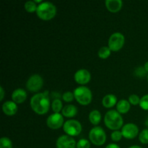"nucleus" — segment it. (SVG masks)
Here are the masks:
<instances>
[{
	"instance_id": "nucleus-1",
	"label": "nucleus",
	"mask_w": 148,
	"mask_h": 148,
	"mask_svg": "<svg viewBox=\"0 0 148 148\" xmlns=\"http://www.w3.org/2000/svg\"><path fill=\"white\" fill-rule=\"evenodd\" d=\"M50 98L49 91L37 93L30 99V106L35 113L39 115H43L50 108Z\"/></svg>"
},
{
	"instance_id": "nucleus-4",
	"label": "nucleus",
	"mask_w": 148,
	"mask_h": 148,
	"mask_svg": "<svg viewBox=\"0 0 148 148\" xmlns=\"http://www.w3.org/2000/svg\"><path fill=\"white\" fill-rule=\"evenodd\" d=\"M74 95L76 101L82 106H88L92 101V92L85 86H80L74 90Z\"/></svg>"
},
{
	"instance_id": "nucleus-25",
	"label": "nucleus",
	"mask_w": 148,
	"mask_h": 148,
	"mask_svg": "<svg viewBox=\"0 0 148 148\" xmlns=\"http://www.w3.org/2000/svg\"><path fill=\"white\" fill-rule=\"evenodd\" d=\"M140 108H143V110L148 111V94L145 95L140 98Z\"/></svg>"
},
{
	"instance_id": "nucleus-29",
	"label": "nucleus",
	"mask_w": 148,
	"mask_h": 148,
	"mask_svg": "<svg viewBox=\"0 0 148 148\" xmlns=\"http://www.w3.org/2000/svg\"><path fill=\"white\" fill-rule=\"evenodd\" d=\"M123 135L121 132L119 131V130H116V131H114L111 134V140L114 142H119L121 140Z\"/></svg>"
},
{
	"instance_id": "nucleus-15",
	"label": "nucleus",
	"mask_w": 148,
	"mask_h": 148,
	"mask_svg": "<svg viewBox=\"0 0 148 148\" xmlns=\"http://www.w3.org/2000/svg\"><path fill=\"white\" fill-rule=\"evenodd\" d=\"M106 7L109 12L112 13L118 12L123 6L121 0H106L105 2Z\"/></svg>"
},
{
	"instance_id": "nucleus-11",
	"label": "nucleus",
	"mask_w": 148,
	"mask_h": 148,
	"mask_svg": "<svg viewBox=\"0 0 148 148\" xmlns=\"http://www.w3.org/2000/svg\"><path fill=\"white\" fill-rule=\"evenodd\" d=\"M56 148H75L77 143L75 139L69 135H62L56 140Z\"/></svg>"
},
{
	"instance_id": "nucleus-12",
	"label": "nucleus",
	"mask_w": 148,
	"mask_h": 148,
	"mask_svg": "<svg viewBox=\"0 0 148 148\" xmlns=\"http://www.w3.org/2000/svg\"><path fill=\"white\" fill-rule=\"evenodd\" d=\"M74 79L77 83L83 86L84 85L88 84L90 81L91 75L89 71L87 69H80L75 72L74 75Z\"/></svg>"
},
{
	"instance_id": "nucleus-13",
	"label": "nucleus",
	"mask_w": 148,
	"mask_h": 148,
	"mask_svg": "<svg viewBox=\"0 0 148 148\" xmlns=\"http://www.w3.org/2000/svg\"><path fill=\"white\" fill-rule=\"evenodd\" d=\"M2 111L4 114L9 116H14L17 111V103L12 101H6L2 105Z\"/></svg>"
},
{
	"instance_id": "nucleus-10",
	"label": "nucleus",
	"mask_w": 148,
	"mask_h": 148,
	"mask_svg": "<svg viewBox=\"0 0 148 148\" xmlns=\"http://www.w3.org/2000/svg\"><path fill=\"white\" fill-rule=\"evenodd\" d=\"M121 133L124 138L132 140L139 134V128L136 124L133 123H128L123 126L121 128Z\"/></svg>"
},
{
	"instance_id": "nucleus-8",
	"label": "nucleus",
	"mask_w": 148,
	"mask_h": 148,
	"mask_svg": "<svg viewBox=\"0 0 148 148\" xmlns=\"http://www.w3.org/2000/svg\"><path fill=\"white\" fill-rule=\"evenodd\" d=\"M43 85V79L38 74L31 75L26 82V88L30 92H38Z\"/></svg>"
},
{
	"instance_id": "nucleus-22",
	"label": "nucleus",
	"mask_w": 148,
	"mask_h": 148,
	"mask_svg": "<svg viewBox=\"0 0 148 148\" xmlns=\"http://www.w3.org/2000/svg\"><path fill=\"white\" fill-rule=\"evenodd\" d=\"M38 5L34 1H27L25 4V9L29 13H33L37 11Z\"/></svg>"
},
{
	"instance_id": "nucleus-36",
	"label": "nucleus",
	"mask_w": 148,
	"mask_h": 148,
	"mask_svg": "<svg viewBox=\"0 0 148 148\" xmlns=\"http://www.w3.org/2000/svg\"><path fill=\"white\" fill-rule=\"evenodd\" d=\"M145 124L146 127H147V128H148V117L147 118V119L145 120Z\"/></svg>"
},
{
	"instance_id": "nucleus-9",
	"label": "nucleus",
	"mask_w": 148,
	"mask_h": 148,
	"mask_svg": "<svg viewBox=\"0 0 148 148\" xmlns=\"http://www.w3.org/2000/svg\"><path fill=\"white\" fill-rule=\"evenodd\" d=\"M64 117L60 113H53L46 120V124L51 130H58L64 126Z\"/></svg>"
},
{
	"instance_id": "nucleus-5",
	"label": "nucleus",
	"mask_w": 148,
	"mask_h": 148,
	"mask_svg": "<svg viewBox=\"0 0 148 148\" xmlns=\"http://www.w3.org/2000/svg\"><path fill=\"white\" fill-rule=\"evenodd\" d=\"M89 139L95 145L101 146L106 141V134L102 127H95L90 131Z\"/></svg>"
},
{
	"instance_id": "nucleus-35",
	"label": "nucleus",
	"mask_w": 148,
	"mask_h": 148,
	"mask_svg": "<svg viewBox=\"0 0 148 148\" xmlns=\"http://www.w3.org/2000/svg\"><path fill=\"white\" fill-rule=\"evenodd\" d=\"M34 1L36 3V4H37V3H42V0H34Z\"/></svg>"
},
{
	"instance_id": "nucleus-19",
	"label": "nucleus",
	"mask_w": 148,
	"mask_h": 148,
	"mask_svg": "<svg viewBox=\"0 0 148 148\" xmlns=\"http://www.w3.org/2000/svg\"><path fill=\"white\" fill-rule=\"evenodd\" d=\"M101 114L98 110H92L89 114V120L90 123L93 125L96 126L101 122Z\"/></svg>"
},
{
	"instance_id": "nucleus-18",
	"label": "nucleus",
	"mask_w": 148,
	"mask_h": 148,
	"mask_svg": "<svg viewBox=\"0 0 148 148\" xmlns=\"http://www.w3.org/2000/svg\"><path fill=\"white\" fill-rule=\"evenodd\" d=\"M131 108V104L129 101L125 99H121L116 104V111L120 114H124L129 112Z\"/></svg>"
},
{
	"instance_id": "nucleus-31",
	"label": "nucleus",
	"mask_w": 148,
	"mask_h": 148,
	"mask_svg": "<svg viewBox=\"0 0 148 148\" xmlns=\"http://www.w3.org/2000/svg\"><path fill=\"white\" fill-rule=\"evenodd\" d=\"M106 148H121L118 145L115 144V143H111V144H108V145L106 147Z\"/></svg>"
},
{
	"instance_id": "nucleus-16",
	"label": "nucleus",
	"mask_w": 148,
	"mask_h": 148,
	"mask_svg": "<svg viewBox=\"0 0 148 148\" xmlns=\"http://www.w3.org/2000/svg\"><path fill=\"white\" fill-rule=\"evenodd\" d=\"M117 104V98L113 94H108L105 95L102 99V105L105 108H112Z\"/></svg>"
},
{
	"instance_id": "nucleus-32",
	"label": "nucleus",
	"mask_w": 148,
	"mask_h": 148,
	"mask_svg": "<svg viewBox=\"0 0 148 148\" xmlns=\"http://www.w3.org/2000/svg\"><path fill=\"white\" fill-rule=\"evenodd\" d=\"M0 93H1V97H0V101H2L4 97V90L3 87H0Z\"/></svg>"
},
{
	"instance_id": "nucleus-37",
	"label": "nucleus",
	"mask_w": 148,
	"mask_h": 148,
	"mask_svg": "<svg viewBox=\"0 0 148 148\" xmlns=\"http://www.w3.org/2000/svg\"><path fill=\"white\" fill-rule=\"evenodd\" d=\"M147 80H148V75H147Z\"/></svg>"
},
{
	"instance_id": "nucleus-23",
	"label": "nucleus",
	"mask_w": 148,
	"mask_h": 148,
	"mask_svg": "<svg viewBox=\"0 0 148 148\" xmlns=\"http://www.w3.org/2000/svg\"><path fill=\"white\" fill-rule=\"evenodd\" d=\"M0 148H12V143L8 137H1L0 139Z\"/></svg>"
},
{
	"instance_id": "nucleus-27",
	"label": "nucleus",
	"mask_w": 148,
	"mask_h": 148,
	"mask_svg": "<svg viewBox=\"0 0 148 148\" xmlns=\"http://www.w3.org/2000/svg\"><path fill=\"white\" fill-rule=\"evenodd\" d=\"M77 148H90V143L88 140L81 139L77 143Z\"/></svg>"
},
{
	"instance_id": "nucleus-34",
	"label": "nucleus",
	"mask_w": 148,
	"mask_h": 148,
	"mask_svg": "<svg viewBox=\"0 0 148 148\" xmlns=\"http://www.w3.org/2000/svg\"><path fill=\"white\" fill-rule=\"evenodd\" d=\"M129 148H143V147L138 145H133V146H131V147H130Z\"/></svg>"
},
{
	"instance_id": "nucleus-26",
	"label": "nucleus",
	"mask_w": 148,
	"mask_h": 148,
	"mask_svg": "<svg viewBox=\"0 0 148 148\" xmlns=\"http://www.w3.org/2000/svg\"><path fill=\"white\" fill-rule=\"evenodd\" d=\"M75 98V95H74V92H72L71 91H66V92H64V94L62 95V99L66 103H69L72 101Z\"/></svg>"
},
{
	"instance_id": "nucleus-6",
	"label": "nucleus",
	"mask_w": 148,
	"mask_h": 148,
	"mask_svg": "<svg viewBox=\"0 0 148 148\" xmlns=\"http://www.w3.org/2000/svg\"><path fill=\"white\" fill-rule=\"evenodd\" d=\"M64 132L70 137L78 136L81 133L82 127L79 121L75 119L67 120L65 121L63 126Z\"/></svg>"
},
{
	"instance_id": "nucleus-21",
	"label": "nucleus",
	"mask_w": 148,
	"mask_h": 148,
	"mask_svg": "<svg viewBox=\"0 0 148 148\" xmlns=\"http://www.w3.org/2000/svg\"><path fill=\"white\" fill-rule=\"evenodd\" d=\"M52 110L54 113H59L60 111H62L63 109V105H62V102L60 99H54L52 102L51 104Z\"/></svg>"
},
{
	"instance_id": "nucleus-33",
	"label": "nucleus",
	"mask_w": 148,
	"mask_h": 148,
	"mask_svg": "<svg viewBox=\"0 0 148 148\" xmlns=\"http://www.w3.org/2000/svg\"><path fill=\"white\" fill-rule=\"evenodd\" d=\"M144 68H145V69L146 70V72H148V62H145V65H144Z\"/></svg>"
},
{
	"instance_id": "nucleus-17",
	"label": "nucleus",
	"mask_w": 148,
	"mask_h": 148,
	"mask_svg": "<svg viewBox=\"0 0 148 148\" xmlns=\"http://www.w3.org/2000/svg\"><path fill=\"white\" fill-rule=\"evenodd\" d=\"M77 114V108L72 104H68L64 106L62 114L66 118H72Z\"/></svg>"
},
{
	"instance_id": "nucleus-24",
	"label": "nucleus",
	"mask_w": 148,
	"mask_h": 148,
	"mask_svg": "<svg viewBox=\"0 0 148 148\" xmlns=\"http://www.w3.org/2000/svg\"><path fill=\"white\" fill-rule=\"evenodd\" d=\"M139 140L143 144H148V129H145L139 134Z\"/></svg>"
},
{
	"instance_id": "nucleus-30",
	"label": "nucleus",
	"mask_w": 148,
	"mask_h": 148,
	"mask_svg": "<svg viewBox=\"0 0 148 148\" xmlns=\"http://www.w3.org/2000/svg\"><path fill=\"white\" fill-rule=\"evenodd\" d=\"M147 74V72L145 69L144 66H139V67L136 68L135 71H134V75L139 77H143Z\"/></svg>"
},
{
	"instance_id": "nucleus-20",
	"label": "nucleus",
	"mask_w": 148,
	"mask_h": 148,
	"mask_svg": "<svg viewBox=\"0 0 148 148\" xmlns=\"http://www.w3.org/2000/svg\"><path fill=\"white\" fill-rule=\"evenodd\" d=\"M111 49L108 46H103L98 51V56L102 59H106L108 58V56L111 55Z\"/></svg>"
},
{
	"instance_id": "nucleus-3",
	"label": "nucleus",
	"mask_w": 148,
	"mask_h": 148,
	"mask_svg": "<svg viewBox=\"0 0 148 148\" xmlns=\"http://www.w3.org/2000/svg\"><path fill=\"white\" fill-rule=\"evenodd\" d=\"M37 16L43 20H50L55 17L56 14V6L49 1H43L38 5Z\"/></svg>"
},
{
	"instance_id": "nucleus-2",
	"label": "nucleus",
	"mask_w": 148,
	"mask_h": 148,
	"mask_svg": "<svg viewBox=\"0 0 148 148\" xmlns=\"http://www.w3.org/2000/svg\"><path fill=\"white\" fill-rule=\"evenodd\" d=\"M104 123L109 130L116 131L123 127L124 120L118 111L116 110H110L106 114Z\"/></svg>"
},
{
	"instance_id": "nucleus-28",
	"label": "nucleus",
	"mask_w": 148,
	"mask_h": 148,
	"mask_svg": "<svg viewBox=\"0 0 148 148\" xmlns=\"http://www.w3.org/2000/svg\"><path fill=\"white\" fill-rule=\"evenodd\" d=\"M129 102L130 103L131 105H133V106L140 105V98L137 95L132 94V95H131L130 97H129Z\"/></svg>"
},
{
	"instance_id": "nucleus-7",
	"label": "nucleus",
	"mask_w": 148,
	"mask_h": 148,
	"mask_svg": "<svg viewBox=\"0 0 148 148\" xmlns=\"http://www.w3.org/2000/svg\"><path fill=\"white\" fill-rule=\"evenodd\" d=\"M125 42V38L119 32L114 33L110 36L108 41V47L112 51H118L122 49Z\"/></svg>"
},
{
	"instance_id": "nucleus-14",
	"label": "nucleus",
	"mask_w": 148,
	"mask_h": 148,
	"mask_svg": "<svg viewBox=\"0 0 148 148\" xmlns=\"http://www.w3.org/2000/svg\"><path fill=\"white\" fill-rule=\"evenodd\" d=\"M27 92L25 90L22 88H17L13 91L12 94V99L15 103L20 104L23 103L27 98Z\"/></svg>"
}]
</instances>
